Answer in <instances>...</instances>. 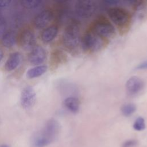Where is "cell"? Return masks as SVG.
I'll return each instance as SVG.
<instances>
[{
  "label": "cell",
  "mask_w": 147,
  "mask_h": 147,
  "mask_svg": "<svg viewBox=\"0 0 147 147\" xmlns=\"http://www.w3.org/2000/svg\"><path fill=\"white\" fill-rule=\"evenodd\" d=\"M80 41V28L76 22L69 24L63 34L62 41L64 47L69 51L75 50Z\"/></svg>",
  "instance_id": "1"
},
{
  "label": "cell",
  "mask_w": 147,
  "mask_h": 147,
  "mask_svg": "<svg viewBox=\"0 0 147 147\" xmlns=\"http://www.w3.org/2000/svg\"><path fill=\"white\" fill-rule=\"evenodd\" d=\"M74 14L79 19H87L91 17L97 10V3L94 1L81 0L76 2L74 6Z\"/></svg>",
  "instance_id": "2"
},
{
  "label": "cell",
  "mask_w": 147,
  "mask_h": 147,
  "mask_svg": "<svg viewBox=\"0 0 147 147\" xmlns=\"http://www.w3.org/2000/svg\"><path fill=\"white\" fill-rule=\"evenodd\" d=\"M103 45V38L92 30L87 32L82 38V46L84 51L96 52L100 50Z\"/></svg>",
  "instance_id": "3"
},
{
  "label": "cell",
  "mask_w": 147,
  "mask_h": 147,
  "mask_svg": "<svg viewBox=\"0 0 147 147\" xmlns=\"http://www.w3.org/2000/svg\"><path fill=\"white\" fill-rule=\"evenodd\" d=\"M91 30L102 38L111 37L115 33V29L114 26L105 19H99L96 21L93 24Z\"/></svg>",
  "instance_id": "4"
},
{
  "label": "cell",
  "mask_w": 147,
  "mask_h": 147,
  "mask_svg": "<svg viewBox=\"0 0 147 147\" xmlns=\"http://www.w3.org/2000/svg\"><path fill=\"white\" fill-rule=\"evenodd\" d=\"M111 21L118 26H125L129 21V14L125 9L118 7H112L107 11Z\"/></svg>",
  "instance_id": "5"
},
{
  "label": "cell",
  "mask_w": 147,
  "mask_h": 147,
  "mask_svg": "<svg viewBox=\"0 0 147 147\" xmlns=\"http://www.w3.org/2000/svg\"><path fill=\"white\" fill-rule=\"evenodd\" d=\"M36 100V94L34 88L30 86L25 87L21 93L20 102L22 107L25 109L32 108Z\"/></svg>",
  "instance_id": "6"
},
{
  "label": "cell",
  "mask_w": 147,
  "mask_h": 147,
  "mask_svg": "<svg viewBox=\"0 0 147 147\" xmlns=\"http://www.w3.org/2000/svg\"><path fill=\"white\" fill-rule=\"evenodd\" d=\"M20 41L22 48L26 51H32L36 47V36L34 32L30 29H26L22 32Z\"/></svg>",
  "instance_id": "7"
},
{
  "label": "cell",
  "mask_w": 147,
  "mask_h": 147,
  "mask_svg": "<svg viewBox=\"0 0 147 147\" xmlns=\"http://www.w3.org/2000/svg\"><path fill=\"white\" fill-rule=\"evenodd\" d=\"M144 87V80L138 76L130 78L126 83V89L130 95H135L139 93Z\"/></svg>",
  "instance_id": "8"
},
{
  "label": "cell",
  "mask_w": 147,
  "mask_h": 147,
  "mask_svg": "<svg viewBox=\"0 0 147 147\" xmlns=\"http://www.w3.org/2000/svg\"><path fill=\"white\" fill-rule=\"evenodd\" d=\"M47 54L45 50L40 45L36 46L30 52L28 60L29 63L33 65L42 64L46 59Z\"/></svg>",
  "instance_id": "9"
},
{
  "label": "cell",
  "mask_w": 147,
  "mask_h": 147,
  "mask_svg": "<svg viewBox=\"0 0 147 147\" xmlns=\"http://www.w3.org/2000/svg\"><path fill=\"white\" fill-rule=\"evenodd\" d=\"M59 130L60 125L58 122L54 119H51L47 122L44 129V134L42 136L52 142L58 134Z\"/></svg>",
  "instance_id": "10"
},
{
  "label": "cell",
  "mask_w": 147,
  "mask_h": 147,
  "mask_svg": "<svg viewBox=\"0 0 147 147\" xmlns=\"http://www.w3.org/2000/svg\"><path fill=\"white\" fill-rule=\"evenodd\" d=\"M53 18V13L50 10H44L40 12L34 20V25L37 29L46 27Z\"/></svg>",
  "instance_id": "11"
},
{
  "label": "cell",
  "mask_w": 147,
  "mask_h": 147,
  "mask_svg": "<svg viewBox=\"0 0 147 147\" xmlns=\"http://www.w3.org/2000/svg\"><path fill=\"white\" fill-rule=\"evenodd\" d=\"M22 60V55L18 52L11 53L8 57L5 64V69L7 71H11L15 69L20 64Z\"/></svg>",
  "instance_id": "12"
},
{
  "label": "cell",
  "mask_w": 147,
  "mask_h": 147,
  "mask_svg": "<svg viewBox=\"0 0 147 147\" xmlns=\"http://www.w3.org/2000/svg\"><path fill=\"white\" fill-rule=\"evenodd\" d=\"M58 33V28L56 25H51L45 29L41 34V39L45 43L52 41Z\"/></svg>",
  "instance_id": "13"
},
{
  "label": "cell",
  "mask_w": 147,
  "mask_h": 147,
  "mask_svg": "<svg viewBox=\"0 0 147 147\" xmlns=\"http://www.w3.org/2000/svg\"><path fill=\"white\" fill-rule=\"evenodd\" d=\"M64 105L70 112L76 114L79 110L80 102L75 96H68L64 99Z\"/></svg>",
  "instance_id": "14"
},
{
  "label": "cell",
  "mask_w": 147,
  "mask_h": 147,
  "mask_svg": "<svg viewBox=\"0 0 147 147\" xmlns=\"http://www.w3.org/2000/svg\"><path fill=\"white\" fill-rule=\"evenodd\" d=\"M16 42V35L12 32H6L1 38V42L3 46L7 48L13 47Z\"/></svg>",
  "instance_id": "15"
},
{
  "label": "cell",
  "mask_w": 147,
  "mask_h": 147,
  "mask_svg": "<svg viewBox=\"0 0 147 147\" xmlns=\"http://www.w3.org/2000/svg\"><path fill=\"white\" fill-rule=\"evenodd\" d=\"M47 70L46 65H37L30 68L26 72V77L28 79H33L43 75Z\"/></svg>",
  "instance_id": "16"
},
{
  "label": "cell",
  "mask_w": 147,
  "mask_h": 147,
  "mask_svg": "<svg viewBox=\"0 0 147 147\" xmlns=\"http://www.w3.org/2000/svg\"><path fill=\"white\" fill-rule=\"evenodd\" d=\"M136 111V106L133 103H126L121 107V112L125 117L131 115Z\"/></svg>",
  "instance_id": "17"
},
{
  "label": "cell",
  "mask_w": 147,
  "mask_h": 147,
  "mask_svg": "<svg viewBox=\"0 0 147 147\" xmlns=\"http://www.w3.org/2000/svg\"><path fill=\"white\" fill-rule=\"evenodd\" d=\"M41 3V1L40 0H24L21 1V5L26 9L36 8Z\"/></svg>",
  "instance_id": "18"
},
{
  "label": "cell",
  "mask_w": 147,
  "mask_h": 147,
  "mask_svg": "<svg viewBox=\"0 0 147 147\" xmlns=\"http://www.w3.org/2000/svg\"><path fill=\"white\" fill-rule=\"evenodd\" d=\"M133 129L137 131H142L145 128V120L142 117H138L134 121L133 125Z\"/></svg>",
  "instance_id": "19"
},
{
  "label": "cell",
  "mask_w": 147,
  "mask_h": 147,
  "mask_svg": "<svg viewBox=\"0 0 147 147\" xmlns=\"http://www.w3.org/2000/svg\"><path fill=\"white\" fill-rule=\"evenodd\" d=\"M51 142L45 137L41 136L38 137L34 141V145L36 147H44L48 145Z\"/></svg>",
  "instance_id": "20"
},
{
  "label": "cell",
  "mask_w": 147,
  "mask_h": 147,
  "mask_svg": "<svg viewBox=\"0 0 147 147\" xmlns=\"http://www.w3.org/2000/svg\"><path fill=\"white\" fill-rule=\"evenodd\" d=\"M138 144V141L135 140H129L125 141L122 145V147H134Z\"/></svg>",
  "instance_id": "21"
},
{
  "label": "cell",
  "mask_w": 147,
  "mask_h": 147,
  "mask_svg": "<svg viewBox=\"0 0 147 147\" xmlns=\"http://www.w3.org/2000/svg\"><path fill=\"white\" fill-rule=\"evenodd\" d=\"M6 22L3 18L0 17V37L6 33Z\"/></svg>",
  "instance_id": "22"
},
{
  "label": "cell",
  "mask_w": 147,
  "mask_h": 147,
  "mask_svg": "<svg viewBox=\"0 0 147 147\" xmlns=\"http://www.w3.org/2000/svg\"><path fill=\"white\" fill-rule=\"evenodd\" d=\"M136 69L138 70H143V69H147V60L145 61H142L140 64H139L137 67Z\"/></svg>",
  "instance_id": "23"
},
{
  "label": "cell",
  "mask_w": 147,
  "mask_h": 147,
  "mask_svg": "<svg viewBox=\"0 0 147 147\" xmlns=\"http://www.w3.org/2000/svg\"><path fill=\"white\" fill-rule=\"evenodd\" d=\"M11 1L10 0H0V7H4L10 5Z\"/></svg>",
  "instance_id": "24"
},
{
  "label": "cell",
  "mask_w": 147,
  "mask_h": 147,
  "mask_svg": "<svg viewBox=\"0 0 147 147\" xmlns=\"http://www.w3.org/2000/svg\"><path fill=\"white\" fill-rule=\"evenodd\" d=\"M3 57V51L1 49H0V61L2 60V58Z\"/></svg>",
  "instance_id": "25"
},
{
  "label": "cell",
  "mask_w": 147,
  "mask_h": 147,
  "mask_svg": "<svg viewBox=\"0 0 147 147\" xmlns=\"http://www.w3.org/2000/svg\"><path fill=\"white\" fill-rule=\"evenodd\" d=\"M1 147H9V146L6 145H2Z\"/></svg>",
  "instance_id": "26"
}]
</instances>
